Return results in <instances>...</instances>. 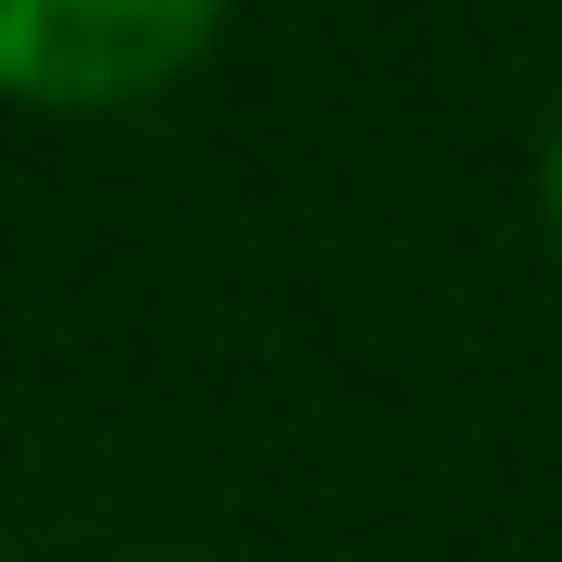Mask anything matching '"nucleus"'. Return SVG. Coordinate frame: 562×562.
<instances>
[{"label":"nucleus","instance_id":"nucleus-1","mask_svg":"<svg viewBox=\"0 0 562 562\" xmlns=\"http://www.w3.org/2000/svg\"><path fill=\"white\" fill-rule=\"evenodd\" d=\"M238 0H0V101L25 113H138L188 76Z\"/></svg>","mask_w":562,"mask_h":562},{"label":"nucleus","instance_id":"nucleus-2","mask_svg":"<svg viewBox=\"0 0 562 562\" xmlns=\"http://www.w3.org/2000/svg\"><path fill=\"white\" fill-rule=\"evenodd\" d=\"M538 213H550V250H562V138H550V162H538Z\"/></svg>","mask_w":562,"mask_h":562},{"label":"nucleus","instance_id":"nucleus-3","mask_svg":"<svg viewBox=\"0 0 562 562\" xmlns=\"http://www.w3.org/2000/svg\"><path fill=\"white\" fill-rule=\"evenodd\" d=\"M125 562H201V550H125Z\"/></svg>","mask_w":562,"mask_h":562}]
</instances>
